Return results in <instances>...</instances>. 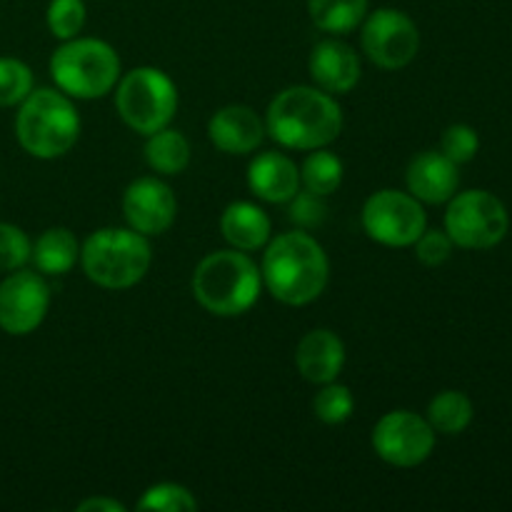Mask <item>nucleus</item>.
<instances>
[{"label":"nucleus","mask_w":512,"mask_h":512,"mask_svg":"<svg viewBox=\"0 0 512 512\" xmlns=\"http://www.w3.org/2000/svg\"><path fill=\"white\" fill-rule=\"evenodd\" d=\"M30 253H33V245L28 235L18 225L0 223V270L5 273L20 270L30 260Z\"/></svg>","instance_id":"29"},{"label":"nucleus","mask_w":512,"mask_h":512,"mask_svg":"<svg viewBox=\"0 0 512 512\" xmlns=\"http://www.w3.org/2000/svg\"><path fill=\"white\" fill-rule=\"evenodd\" d=\"M510 215L503 200L488 190L453 195L445 213V233L453 245L468 250L495 248L508 235Z\"/></svg>","instance_id":"8"},{"label":"nucleus","mask_w":512,"mask_h":512,"mask_svg":"<svg viewBox=\"0 0 512 512\" xmlns=\"http://www.w3.org/2000/svg\"><path fill=\"white\" fill-rule=\"evenodd\" d=\"M80 512H125V505L110 498H90L78 505Z\"/></svg>","instance_id":"33"},{"label":"nucleus","mask_w":512,"mask_h":512,"mask_svg":"<svg viewBox=\"0 0 512 512\" xmlns=\"http://www.w3.org/2000/svg\"><path fill=\"white\" fill-rule=\"evenodd\" d=\"M225 240L238 250H258L270 238V218L253 203H233L220 220Z\"/></svg>","instance_id":"19"},{"label":"nucleus","mask_w":512,"mask_h":512,"mask_svg":"<svg viewBox=\"0 0 512 512\" xmlns=\"http://www.w3.org/2000/svg\"><path fill=\"white\" fill-rule=\"evenodd\" d=\"M408 190L413 198L423 200V203H445L455 195L460 183L458 165L443 153H420L413 163L408 165Z\"/></svg>","instance_id":"14"},{"label":"nucleus","mask_w":512,"mask_h":512,"mask_svg":"<svg viewBox=\"0 0 512 512\" xmlns=\"http://www.w3.org/2000/svg\"><path fill=\"white\" fill-rule=\"evenodd\" d=\"M175 195L163 180L140 178L128 185L123 198V213L130 228L138 230L140 235H160L173 225Z\"/></svg>","instance_id":"13"},{"label":"nucleus","mask_w":512,"mask_h":512,"mask_svg":"<svg viewBox=\"0 0 512 512\" xmlns=\"http://www.w3.org/2000/svg\"><path fill=\"white\" fill-rule=\"evenodd\" d=\"M140 510H158V512H183L198 508V500L193 498L188 488L175 483H160L150 488L138 503Z\"/></svg>","instance_id":"28"},{"label":"nucleus","mask_w":512,"mask_h":512,"mask_svg":"<svg viewBox=\"0 0 512 512\" xmlns=\"http://www.w3.org/2000/svg\"><path fill=\"white\" fill-rule=\"evenodd\" d=\"M33 90V73L23 60L0 58V108L20 105Z\"/></svg>","instance_id":"25"},{"label":"nucleus","mask_w":512,"mask_h":512,"mask_svg":"<svg viewBox=\"0 0 512 512\" xmlns=\"http://www.w3.org/2000/svg\"><path fill=\"white\" fill-rule=\"evenodd\" d=\"M343 130V113L323 90L298 85L270 103L268 133L285 148L318 150L333 143Z\"/></svg>","instance_id":"1"},{"label":"nucleus","mask_w":512,"mask_h":512,"mask_svg":"<svg viewBox=\"0 0 512 512\" xmlns=\"http://www.w3.org/2000/svg\"><path fill=\"white\" fill-rule=\"evenodd\" d=\"M78 255V240H75V235L68 228H50L35 240L30 258H33L35 268L40 273L63 275L73 268Z\"/></svg>","instance_id":"20"},{"label":"nucleus","mask_w":512,"mask_h":512,"mask_svg":"<svg viewBox=\"0 0 512 512\" xmlns=\"http://www.w3.org/2000/svg\"><path fill=\"white\" fill-rule=\"evenodd\" d=\"M300 375L310 383H333L345 365L343 340L330 330H310L298 345L295 353Z\"/></svg>","instance_id":"17"},{"label":"nucleus","mask_w":512,"mask_h":512,"mask_svg":"<svg viewBox=\"0 0 512 512\" xmlns=\"http://www.w3.org/2000/svg\"><path fill=\"white\" fill-rule=\"evenodd\" d=\"M248 185L268 203H288L300 190V170L283 153H263L250 163Z\"/></svg>","instance_id":"18"},{"label":"nucleus","mask_w":512,"mask_h":512,"mask_svg":"<svg viewBox=\"0 0 512 512\" xmlns=\"http://www.w3.org/2000/svg\"><path fill=\"white\" fill-rule=\"evenodd\" d=\"M420 48V33L413 20L393 8H380L365 20L363 50L385 70L405 68Z\"/></svg>","instance_id":"11"},{"label":"nucleus","mask_w":512,"mask_h":512,"mask_svg":"<svg viewBox=\"0 0 512 512\" xmlns=\"http://www.w3.org/2000/svg\"><path fill=\"white\" fill-rule=\"evenodd\" d=\"M353 395L345 385L325 383V388L315 395L313 400V410L323 423L328 425H340L353 415Z\"/></svg>","instance_id":"26"},{"label":"nucleus","mask_w":512,"mask_h":512,"mask_svg":"<svg viewBox=\"0 0 512 512\" xmlns=\"http://www.w3.org/2000/svg\"><path fill=\"white\" fill-rule=\"evenodd\" d=\"M80 133L78 110L73 108L63 93L55 90H30L28 98L20 103L15 118V135L25 153L33 158L53 160L68 153Z\"/></svg>","instance_id":"4"},{"label":"nucleus","mask_w":512,"mask_h":512,"mask_svg":"<svg viewBox=\"0 0 512 512\" xmlns=\"http://www.w3.org/2000/svg\"><path fill=\"white\" fill-rule=\"evenodd\" d=\"M85 25L83 0H50L48 28L55 38L73 40Z\"/></svg>","instance_id":"27"},{"label":"nucleus","mask_w":512,"mask_h":512,"mask_svg":"<svg viewBox=\"0 0 512 512\" xmlns=\"http://www.w3.org/2000/svg\"><path fill=\"white\" fill-rule=\"evenodd\" d=\"M373 448L385 463L398 468H415L430 458L435 448V430L420 415L395 410L380 418L373 430Z\"/></svg>","instance_id":"10"},{"label":"nucleus","mask_w":512,"mask_h":512,"mask_svg":"<svg viewBox=\"0 0 512 512\" xmlns=\"http://www.w3.org/2000/svg\"><path fill=\"white\" fill-rule=\"evenodd\" d=\"M145 160L153 170L163 175H178L188 168L190 163V145L178 130H158V133L148 135V145H145Z\"/></svg>","instance_id":"21"},{"label":"nucleus","mask_w":512,"mask_h":512,"mask_svg":"<svg viewBox=\"0 0 512 512\" xmlns=\"http://www.w3.org/2000/svg\"><path fill=\"white\" fill-rule=\"evenodd\" d=\"M310 75L325 93H348L360 80V60L350 45L323 40L310 53Z\"/></svg>","instance_id":"15"},{"label":"nucleus","mask_w":512,"mask_h":512,"mask_svg":"<svg viewBox=\"0 0 512 512\" xmlns=\"http://www.w3.org/2000/svg\"><path fill=\"white\" fill-rule=\"evenodd\" d=\"M50 75L73 98H103L120 78L118 53L95 38H73L50 58Z\"/></svg>","instance_id":"6"},{"label":"nucleus","mask_w":512,"mask_h":512,"mask_svg":"<svg viewBox=\"0 0 512 512\" xmlns=\"http://www.w3.org/2000/svg\"><path fill=\"white\" fill-rule=\"evenodd\" d=\"M473 420V403L460 390H443L428 405V423L443 435H458Z\"/></svg>","instance_id":"22"},{"label":"nucleus","mask_w":512,"mask_h":512,"mask_svg":"<svg viewBox=\"0 0 512 512\" xmlns=\"http://www.w3.org/2000/svg\"><path fill=\"white\" fill-rule=\"evenodd\" d=\"M210 140L215 148L230 155H245L263 143V123L258 115L245 105H228L210 118Z\"/></svg>","instance_id":"16"},{"label":"nucleus","mask_w":512,"mask_h":512,"mask_svg":"<svg viewBox=\"0 0 512 512\" xmlns=\"http://www.w3.org/2000/svg\"><path fill=\"white\" fill-rule=\"evenodd\" d=\"M300 183L305 185V190L325 198V195L335 193L343 183V163L328 150H315L313 155L305 158L303 170H300Z\"/></svg>","instance_id":"24"},{"label":"nucleus","mask_w":512,"mask_h":512,"mask_svg":"<svg viewBox=\"0 0 512 512\" xmlns=\"http://www.w3.org/2000/svg\"><path fill=\"white\" fill-rule=\"evenodd\" d=\"M325 215H328V205H325L323 195L310 193V190H303V193H295L290 198V220L298 223L300 228H318L323 225Z\"/></svg>","instance_id":"31"},{"label":"nucleus","mask_w":512,"mask_h":512,"mask_svg":"<svg viewBox=\"0 0 512 512\" xmlns=\"http://www.w3.org/2000/svg\"><path fill=\"white\" fill-rule=\"evenodd\" d=\"M478 148H480L478 133H475V128H470V125L465 123L450 125V128L443 133V140H440V153H443L445 158L453 160L455 165L470 163V160L478 155Z\"/></svg>","instance_id":"30"},{"label":"nucleus","mask_w":512,"mask_h":512,"mask_svg":"<svg viewBox=\"0 0 512 512\" xmlns=\"http://www.w3.org/2000/svg\"><path fill=\"white\" fill-rule=\"evenodd\" d=\"M308 10L325 33H350L368 13V0H308Z\"/></svg>","instance_id":"23"},{"label":"nucleus","mask_w":512,"mask_h":512,"mask_svg":"<svg viewBox=\"0 0 512 512\" xmlns=\"http://www.w3.org/2000/svg\"><path fill=\"white\" fill-rule=\"evenodd\" d=\"M328 255L308 233L278 235L263 258L270 293L285 305L313 303L328 285Z\"/></svg>","instance_id":"2"},{"label":"nucleus","mask_w":512,"mask_h":512,"mask_svg":"<svg viewBox=\"0 0 512 512\" xmlns=\"http://www.w3.org/2000/svg\"><path fill=\"white\" fill-rule=\"evenodd\" d=\"M413 245L420 263L430 265V268L443 265L450 258V253H453V240L443 230H423V235Z\"/></svg>","instance_id":"32"},{"label":"nucleus","mask_w":512,"mask_h":512,"mask_svg":"<svg viewBox=\"0 0 512 512\" xmlns=\"http://www.w3.org/2000/svg\"><path fill=\"white\" fill-rule=\"evenodd\" d=\"M83 270L95 285L123 290L143 280L150 268V245L138 230L103 228L85 240L80 250Z\"/></svg>","instance_id":"5"},{"label":"nucleus","mask_w":512,"mask_h":512,"mask_svg":"<svg viewBox=\"0 0 512 512\" xmlns=\"http://www.w3.org/2000/svg\"><path fill=\"white\" fill-rule=\"evenodd\" d=\"M193 293L208 313L233 318L253 308L260 295V270L245 253L218 250L200 260Z\"/></svg>","instance_id":"3"},{"label":"nucleus","mask_w":512,"mask_h":512,"mask_svg":"<svg viewBox=\"0 0 512 512\" xmlns=\"http://www.w3.org/2000/svg\"><path fill=\"white\" fill-rule=\"evenodd\" d=\"M118 113L135 133L153 135L168 128L178 108L175 83L158 68H135L125 75L115 95Z\"/></svg>","instance_id":"7"},{"label":"nucleus","mask_w":512,"mask_h":512,"mask_svg":"<svg viewBox=\"0 0 512 512\" xmlns=\"http://www.w3.org/2000/svg\"><path fill=\"white\" fill-rule=\"evenodd\" d=\"M428 218L418 198L400 190H380L363 208V228L378 243L390 248L413 245L423 235Z\"/></svg>","instance_id":"9"},{"label":"nucleus","mask_w":512,"mask_h":512,"mask_svg":"<svg viewBox=\"0 0 512 512\" xmlns=\"http://www.w3.org/2000/svg\"><path fill=\"white\" fill-rule=\"evenodd\" d=\"M50 288L33 270H13L0 283V328L8 335H28L43 323Z\"/></svg>","instance_id":"12"}]
</instances>
